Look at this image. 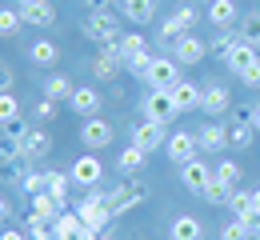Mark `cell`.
I'll return each mask as SVG.
<instances>
[{"instance_id": "25", "label": "cell", "mask_w": 260, "mask_h": 240, "mask_svg": "<svg viewBox=\"0 0 260 240\" xmlns=\"http://www.w3.org/2000/svg\"><path fill=\"white\" fill-rule=\"evenodd\" d=\"M232 192H236V188H232L228 180H216V176H212V180L204 184V192H200V196H204L208 204H216V208H228V200H232Z\"/></svg>"}, {"instance_id": "44", "label": "cell", "mask_w": 260, "mask_h": 240, "mask_svg": "<svg viewBox=\"0 0 260 240\" xmlns=\"http://www.w3.org/2000/svg\"><path fill=\"white\" fill-rule=\"evenodd\" d=\"M244 224H248V236H252V240H260V208L244 216Z\"/></svg>"}, {"instance_id": "8", "label": "cell", "mask_w": 260, "mask_h": 240, "mask_svg": "<svg viewBox=\"0 0 260 240\" xmlns=\"http://www.w3.org/2000/svg\"><path fill=\"white\" fill-rule=\"evenodd\" d=\"M80 140H84V148H88V152H100V148H108V144H112V124H108V120H100V116H88V120L80 124Z\"/></svg>"}, {"instance_id": "51", "label": "cell", "mask_w": 260, "mask_h": 240, "mask_svg": "<svg viewBox=\"0 0 260 240\" xmlns=\"http://www.w3.org/2000/svg\"><path fill=\"white\" fill-rule=\"evenodd\" d=\"M204 4H212V0H204Z\"/></svg>"}, {"instance_id": "31", "label": "cell", "mask_w": 260, "mask_h": 240, "mask_svg": "<svg viewBox=\"0 0 260 240\" xmlns=\"http://www.w3.org/2000/svg\"><path fill=\"white\" fill-rule=\"evenodd\" d=\"M20 28H24L20 8H0V36H16Z\"/></svg>"}, {"instance_id": "30", "label": "cell", "mask_w": 260, "mask_h": 240, "mask_svg": "<svg viewBox=\"0 0 260 240\" xmlns=\"http://www.w3.org/2000/svg\"><path fill=\"white\" fill-rule=\"evenodd\" d=\"M256 140V128L248 124V120H232L228 124V144H236V148H248Z\"/></svg>"}, {"instance_id": "43", "label": "cell", "mask_w": 260, "mask_h": 240, "mask_svg": "<svg viewBox=\"0 0 260 240\" xmlns=\"http://www.w3.org/2000/svg\"><path fill=\"white\" fill-rule=\"evenodd\" d=\"M12 84H16V72H12V64H4V60H0V92H8Z\"/></svg>"}, {"instance_id": "28", "label": "cell", "mask_w": 260, "mask_h": 240, "mask_svg": "<svg viewBox=\"0 0 260 240\" xmlns=\"http://www.w3.org/2000/svg\"><path fill=\"white\" fill-rule=\"evenodd\" d=\"M56 56H60V48H56L52 40H36L32 48H28V60H32L36 68H48V64H56Z\"/></svg>"}, {"instance_id": "41", "label": "cell", "mask_w": 260, "mask_h": 240, "mask_svg": "<svg viewBox=\"0 0 260 240\" xmlns=\"http://www.w3.org/2000/svg\"><path fill=\"white\" fill-rule=\"evenodd\" d=\"M56 116V100H36L32 104V120H52Z\"/></svg>"}, {"instance_id": "16", "label": "cell", "mask_w": 260, "mask_h": 240, "mask_svg": "<svg viewBox=\"0 0 260 240\" xmlns=\"http://www.w3.org/2000/svg\"><path fill=\"white\" fill-rule=\"evenodd\" d=\"M228 72H236V76H240V72L248 68V64H256L260 60V48H252V44H244V40H236V44H232V48H228Z\"/></svg>"}, {"instance_id": "49", "label": "cell", "mask_w": 260, "mask_h": 240, "mask_svg": "<svg viewBox=\"0 0 260 240\" xmlns=\"http://www.w3.org/2000/svg\"><path fill=\"white\" fill-rule=\"evenodd\" d=\"M16 4H20V8H28V4H40V0H16Z\"/></svg>"}, {"instance_id": "1", "label": "cell", "mask_w": 260, "mask_h": 240, "mask_svg": "<svg viewBox=\"0 0 260 240\" xmlns=\"http://www.w3.org/2000/svg\"><path fill=\"white\" fill-rule=\"evenodd\" d=\"M80 32L88 36L92 44H100V48L120 44V24H116V16H112V12H88V20H84V28H80Z\"/></svg>"}, {"instance_id": "4", "label": "cell", "mask_w": 260, "mask_h": 240, "mask_svg": "<svg viewBox=\"0 0 260 240\" xmlns=\"http://www.w3.org/2000/svg\"><path fill=\"white\" fill-rule=\"evenodd\" d=\"M140 112H144V120H156V124H168V120L180 116L176 104H172V92H164V88H152V92L140 100Z\"/></svg>"}, {"instance_id": "24", "label": "cell", "mask_w": 260, "mask_h": 240, "mask_svg": "<svg viewBox=\"0 0 260 240\" xmlns=\"http://www.w3.org/2000/svg\"><path fill=\"white\" fill-rule=\"evenodd\" d=\"M208 20H212L216 28H228V24H236V20H240V12H236V4H232V0H212V4H208Z\"/></svg>"}, {"instance_id": "7", "label": "cell", "mask_w": 260, "mask_h": 240, "mask_svg": "<svg viewBox=\"0 0 260 240\" xmlns=\"http://www.w3.org/2000/svg\"><path fill=\"white\" fill-rule=\"evenodd\" d=\"M124 68V52H120V44H108V48H100L96 60H92V76L96 80H116Z\"/></svg>"}, {"instance_id": "18", "label": "cell", "mask_w": 260, "mask_h": 240, "mask_svg": "<svg viewBox=\"0 0 260 240\" xmlns=\"http://www.w3.org/2000/svg\"><path fill=\"white\" fill-rule=\"evenodd\" d=\"M196 144H200V152H220V148H228V128H220L212 120V124H204L196 132Z\"/></svg>"}, {"instance_id": "40", "label": "cell", "mask_w": 260, "mask_h": 240, "mask_svg": "<svg viewBox=\"0 0 260 240\" xmlns=\"http://www.w3.org/2000/svg\"><path fill=\"white\" fill-rule=\"evenodd\" d=\"M148 64H152V56H148V52H140V56H128V60H124V68H128L132 76H144Z\"/></svg>"}, {"instance_id": "19", "label": "cell", "mask_w": 260, "mask_h": 240, "mask_svg": "<svg viewBox=\"0 0 260 240\" xmlns=\"http://www.w3.org/2000/svg\"><path fill=\"white\" fill-rule=\"evenodd\" d=\"M20 16H24V24H36V28H52V24H56V8H52L48 0L20 8Z\"/></svg>"}, {"instance_id": "21", "label": "cell", "mask_w": 260, "mask_h": 240, "mask_svg": "<svg viewBox=\"0 0 260 240\" xmlns=\"http://www.w3.org/2000/svg\"><path fill=\"white\" fill-rule=\"evenodd\" d=\"M80 228H84V220H80V212H60L56 216V224H52V240H76L80 236Z\"/></svg>"}, {"instance_id": "20", "label": "cell", "mask_w": 260, "mask_h": 240, "mask_svg": "<svg viewBox=\"0 0 260 240\" xmlns=\"http://www.w3.org/2000/svg\"><path fill=\"white\" fill-rule=\"evenodd\" d=\"M120 12L132 24H148L156 16V0H120Z\"/></svg>"}, {"instance_id": "37", "label": "cell", "mask_w": 260, "mask_h": 240, "mask_svg": "<svg viewBox=\"0 0 260 240\" xmlns=\"http://www.w3.org/2000/svg\"><path fill=\"white\" fill-rule=\"evenodd\" d=\"M236 40H240V36H236V28H220V32H216V40H212L208 48H212V52H220V56H228V48H232Z\"/></svg>"}, {"instance_id": "34", "label": "cell", "mask_w": 260, "mask_h": 240, "mask_svg": "<svg viewBox=\"0 0 260 240\" xmlns=\"http://www.w3.org/2000/svg\"><path fill=\"white\" fill-rule=\"evenodd\" d=\"M168 20L176 24V32L184 36V32H188V28H192V24H196V8H192V4H184V8H176V12L168 16Z\"/></svg>"}, {"instance_id": "14", "label": "cell", "mask_w": 260, "mask_h": 240, "mask_svg": "<svg viewBox=\"0 0 260 240\" xmlns=\"http://www.w3.org/2000/svg\"><path fill=\"white\" fill-rule=\"evenodd\" d=\"M68 108H72L80 120L100 116V88H76V92H72V100H68Z\"/></svg>"}, {"instance_id": "9", "label": "cell", "mask_w": 260, "mask_h": 240, "mask_svg": "<svg viewBox=\"0 0 260 240\" xmlns=\"http://www.w3.org/2000/svg\"><path fill=\"white\" fill-rule=\"evenodd\" d=\"M196 152H200V144H196L192 132H172V136H168V144H164V156H168L172 164H188Z\"/></svg>"}, {"instance_id": "47", "label": "cell", "mask_w": 260, "mask_h": 240, "mask_svg": "<svg viewBox=\"0 0 260 240\" xmlns=\"http://www.w3.org/2000/svg\"><path fill=\"white\" fill-rule=\"evenodd\" d=\"M248 124H252V128H256V132H260V100L252 104V112H248Z\"/></svg>"}, {"instance_id": "3", "label": "cell", "mask_w": 260, "mask_h": 240, "mask_svg": "<svg viewBox=\"0 0 260 240\" xmlns=\"http://www.w3.org/2000/svg\"><path fill=\"white\" fill-rule=\"evenodd\" d=\"M144 80H148V88H172V84H180V64H176V56H152V64L144 72Z\"/></svg>"}, {"instance_id": "5", "label": "cell", "mask_w": 260, "mask_h": 240, "mask_svg": "<svg viewBox=\"0 0 260 240\" xmlns=\"http://www.w3.org/2000/svg\"><path fill=\"white\" fill-rule=\"evenodd\" d=\"M148 200V184H116L112 192H108V208H112V216H120V212H128V208L144 204Z\"/></svg>"}, {"instance_id": "27", "label": "cell", "mask_w": 260, "mask_h": 240, "mask_svg": "<svg viewBox=\"0 0 260 240\" xmlns=\"http://www.w3.org/2000/svg\"><path fill=\"white\" fill-rule=\"evenodd\" d=\"M144 160H148V152H144V148H136V144H128V148L116 156V168L124 172V176H132V172L144 168Z\"/></svg>"}, {"instance_id": "38", "label": "cell", "mask_w": 260, "mask_h": 240, "mask_svg": "<svg viewBox=\"0 0 260 240\" xmlns=\"http://www.w3.org/2000/svg\"><path fill=\"white\" fill-rule=\"evenodd\" d=\"M220 240H252V236H248V224L232 216V220H228L224 228H220Z\"/></svg>"}, {"instance_id": "12", "label": "cell", "mask_w": 260, "mask_h": 240, "mask_svg": "<svg viewBox=\"0 0 260 240\" xmlns=\"http://www.w3.org/2000/svg\"><path fill=\"white\" fill-rule=\"evenodd\" d=\"M132 144L144 148V152H156V148L164 144V124H156V120H140V124L132 128Z\"/></svg>"}, {"instance_id": "39", "label": "cell", "mask_w": 260, "mask_h": 240, "mask_svg": "<svg viewBox=\"0 0 260 240\" xmlns=\"http://www.w3.org/2000/svg\"><path fill=\"white\" fill-rule=\"evenodd\" d=\"M212 176H216V180H228V184H236V180H240V164H232V160H220V164L212 168Z\"/></svg>"}, {"instance_id": "46", "label": "cell", "mask_w": 260, "mask_h": 240, "mask_svg": "<svg viewBox=\"0 0 260 240\" xmlns=\"http://www.w3.org/2000/svg\"><path fill=\"white\" fill-rule=\"evenodd\" d=\"M0 240H24L20 228H0Z\"/></svg>"}, {"instance_id": "10", "label": "cell", "mask_w": 260, "mask_h": 240, "mask_svg": "<svg viewBox=\"0 0 260 240\" xmlns=\"http://www.w3.org/2000/svg\"><path fill=\"white\" fill-rule=\"evenodd\" d=\"M68 176H72V184H80V188H96L100 184V160L92 152H84V156L68 168Z\"/></svg>"}, {"instance_id": "26", "label": "cell", "mask_w": 260, "mask_h": 240, "mask_svg": "<svg viewBox=\"0 0 260 240\" xmlns=\"http://www.w3.org/2000/svg\"><path fill=\"white\" fill-rule=\"evenodd\" d=\"M236 36H240L244 44L260 48V12H244V16L236 20Z\"/></svg>"}, {"instance_id": "45", "label": "cell", "mask_w": 260, "mask_h": 240, "mask_svg": "<svg viewBox=\"0 0 260 240\" xmlns=\"http://www.w3.org/2000/svg\"><path fill=\"white\" fill-rule=\"evenodd\" d=\"M84 4H88V12H108L116 0H84Z\"/></svg>"}, {"instance_id": "36", "label": "cell", "mask_w": 260, "mask_h": 240, "mask_svg": "<svg viewBox=\"0 0 260 240\" xmlns=\"http://www.w3.org/2000/svg\"><path fill=\"white\" fill-rule=\"evenodd\" d=\"M20 188H24L28 196H36V192H48V172H28V176L20 180Z\"/></svg>"}, {"instance_id": "29", "label": "cell", "mask_w": 260, "mask_h": 240, "mask_svg": "<svg viewBox=\"0 0 260 240\" xmlns=\"http://www.w3.org/2000/svg\"><path fill=\"white\" fill-rule=\"evenodd\" d=\"M68 184H72L68 172H48V196H52L60 208H68Z\"/></svg>"}, {"instance_id": "50", "label": "cell", "mask_w": 260, "mask_h": 240, "mask_svg": "<svg viewBox=\"0 0 260 240\" xmlns=\"http://www.w3.org/2000/svg\"><path fill=\"white\" fill-rule=\"evenodd\" d=\"M252 204H256V208H260V188H256V192H252Z\"/></svg>"}, {"instance_id": "15", "label": "cell", "mask_w": 260, "mask_h": 240, "mask_svg": "<svg viewBox=\"0 0 260 240\" xmlns=\"http://www.w3.org/2000/svg\"><path fill=\"white\" fill-rule=\"evenodd\" d=\"M168 92H172L176 112H192V108H200V96H204V88H196L192 80H180V84H172Z\"/></svg>"}, {"instance_id": "11", "label": "cell", "mask_w": 260, "mask_h": 240, "mask_svg": "<svg viewBox=\"0 0 260 240\" xmlns=\"http://www.w3.org/2000/svg\"><path fill=\"white\" fill-rule=\"evenodd\" d=\"M212 180V168L200 160V156H192L188 164H180V184L188 188V192H204V184Z\"/></svg>"}, {"instance_id": "2", "label": "cell", "mask_w": 260, "mask_h": 240, "mask_svg": "<svg viewBox=\"0 0 260 240\" xmlns=\"http://www.w3.org/2000/svg\"><path fill=\"white\" fill-rule=\"evenodd\" d=\"M76 212H80L84 228H92V232H104L108 220H112V208H108V196H104V192H88V196L80 200Z\"/></svg>"}, {"instance_id": "23", "label": "cell", "mask_w": 260, "mask_h": 240, "mask_svg": "<svg viewBox=\"0 0 260 240\" xmlns=\"http://www.w3.org/2000/svg\"><path fill=\"white\" fill-rule=\"evenodd\" d=\"M72 92H76V84L68 80V76H60V72H52L48 80H44V100H72Z\"/></svg>"}, {"instance_id": "13", "label": "cell", "mask_w": 260, "mask_h": 240, "mask_svg": "<svg viewBox=\"0 0 260 240\" xmlns=\"http://www.w3.org/2000/svg\"><path fill=\"white\" fill-rule=\"evenodd\" d=\"M228 104H232V96H228L224 84H204V96H200V112H208V116H224Z\"/></svg>"}, {"instance_id": "17", "label": "cell", "mask_w": 260, "mask_h": 240, "mask_svg": "<svg viewBox=\"0 0 260 240\" xmlns=\"http://www.w3.org/2000/svg\"><path fill=\"white\" fill-rule=\"evenodd\" d=\"M168 240H204V224H200L196 216H172Z\"/></svg>"}, {"instance_id": "22", "label": "cell", "mask_w": 260, "mask_h": 240, "mask_svg": "<svg viewBox=\"0 0 260 240\" xmlns=\"http://www.w3.org/2000/svg\"><path fill=\"white\" fill-rule=\"evenodd\" d=\"M28 160H40V156H48L52 152V136L44 132V128H28V136H24V148H20Z\"/></svg>"}, {"instance_id": "6", "label": "cell", "mask_w": 260, "mask_h": 240, "mask_svg": "<svg viewBox=\"0 0 260 240\" xmlns=\"http://www.w3.org/2000/svg\"><path fill=\"white\" fill-rule=\"evenodd\" d=\"M204 52H208V44L200 40V36L184 32L172 40V48H168V56H176V64H200L204 60Z\"/></svg>"}, {"instance_id": "48", "label": "cell", "mask_w": 260, "mask_h": 240, "mask_svg": "<svg viewBox=\"0 0 260 240\" xmlns=\"http://www.w3.org/2000/svg\"><path fill=\"white\" fill-rule=\"evenodd\" d=\"M8 216H12V208H8V200H4V196H0V228H4V224H8Z\"/></svg>"}, {"instance_id": "42", "label": "cell", "mask_w": 260, "mask_h": 240, "mask_svg": "<svg viewBox=\"0 0 260 240\" xmlns=\"http://www.w3.org/2000/svg\"><path fill=\"white\" fill-rule=\"evenodd\" d=\"M240 80H244L248 88H260V60H256V64H248V68L240 72Z\"/></svg>"}, {"instance_id": "33", "label": "cell", "mask_w": 260, "mask_h": 240, "mask_svg": "<svg viewBox=\"0 0 260 240\" xmlns=\"http://www.w3.org/2000/svg\"><path fill=\"white\" fill-rule=\"evenodd\" d=\"M228 208H232V216H236V220H244L248 212H256V204H252V192H232Z\"/></svg>"}, {"instance_id": "35", "label": "cell", "mask_w": 260, "mask_h": 240, "mask_svg": "<svg viewBox=\"0 0 260 240\" xmlns=\"http://www.w3.org/2000/svg\"><path fill=\"white\" fill-rule=\"evenodd\" d=\"M8 120H20V100L12 92H0V124H8Z\"/></svg>"}, {"instance_id": "32", "label": "cell", "mask_w": 260, "mask_h": 240, "mask_svg": "<svg viewBox=\"0 0 260 240\" xmlns=\"http://www.w3.org/2000/svg\"><path fill=\"white\" fill-rule=\"evenodd\" d=\"M120 52H124V60H128V56H140V52H148V40L140 32H124L120 36Z\"/></svg>"}]
</instances>
